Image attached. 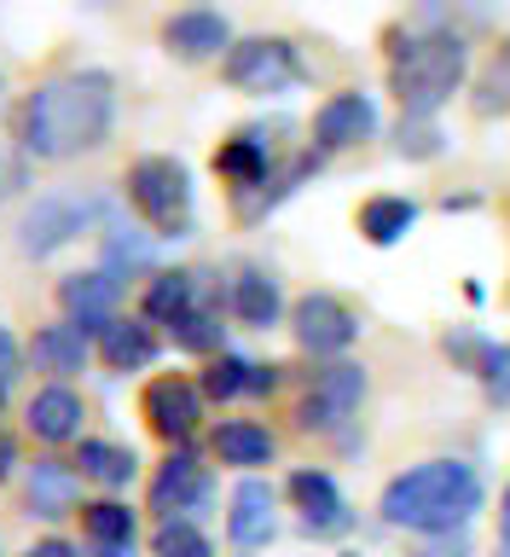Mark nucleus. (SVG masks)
Instances as JSON below:
<instances>
[{
  "label": "nucleus",
  "instance_id": "f257e3e1",
  "mask_svg": "<svg viewBox=\"0 0 510 557\" xmlns=\"http://www.w3.org/2000/svg\"><path fill=\"white\" fill-rule=\"evenodd\" d=\"M116 122V82L104 70H64L47 76L17 111V139L41 163H64V157L99 151Z\"/></svg>",
  "mask_w": 510,
  "mask_h": 557
},
{
  "label": "nucleus",
  "instance_id": "f03ea898",
  "mask_svg": "<svg viewBox=\"0 0 510 557\" xmlns=\"http://www.w3.org/2000/svg\"><path fill=\"white\" fill-rule=\"evenodd\" d=\"M482 499H487V487L476 476V465H464V459H424V465L389 476L377 511H383L389 529L441 540V534H464L470 522H476Z\"/></svg>",
  "mask_w": 510,
  "mask_h": 557
},
{
  "label": "nucleus",
  "instance_id": "7ed1b4c3",
  "mask_svg": "<svg viewBox=\"0 0 510 557\" xmlns=\"http://www.w3.org/2000/svg\"><path fill=\"white\" fill-rule=\"evenodd\" d=\"M470 76V41L452 29H407L389 47V94L400 116H435Z\"/></svg>",
  "mask_w": 510,
  "mask_h": 557
},
{
  "label": "nucleus",
  "instance_id": "20e7f679",
  "mask_svg": "<svg viewBox=\"0 0 510 557\" xmlns=\"http://www.w3.org/2000/svg\"><path fill=\"white\" fill-rule=\"evenodd\" d=\"M122 186H128V203L146 215V226L157 238L191 233V174L181 157H134Z\"/></svg>",
  "mask_w": 510,
  "mask_h": 557
},
{
  "label": "nucleus",
  "instance_id": "39448f33",
  "mask_svg": "<svg viewBox=\"0 0 510 557\" xmlns=\"http://www.w3.org/2000/svg\"><path fill=\"white\" fill-rule=\"evenodd\" d=\"M221 76L233 82L238 94L278 99V94H290V87L308 82V64H302V52H296L285 35H250V41H233Z\"/></svg>",
  "mask_w": 510,
  "mask_h": 557
},
{
  "label": "nucleus",
  "instance_id": "423d86ee",
  "mask_svg": "<svg viewBox=\"0 0 510 557\" xmlns=\"http://www.w3.org/2000/svg\"><path fill=\"white\" fill-rule=\"evenodd\" d=\"M104 221V203L87 198V191H47V198H35L24 209V221H17V250L24 256H52L64 250L70 238H82L87 226Z\"/></svg>",
  "mask_w": 510,
  "mask_h": 557
},
{
  "label": "nucleus",
  "instance_id": "0eeeda50",
  "mask_svg": "<svg viewBox=\"0 0 510 557\" xmlns=\"http://www.w3.org/2000/svg\"><path fill=\"white\" fill-rule=\"evenodd\" d=\"M290 331L313 360H337L343 348H354V337H360V313L331 290H308V296H296V308H290Z\"/></svg>",
  "mask_w": 510,
  "mask_h": 557
},
{
  "label": "nucleus",
  "instance_id": "6e6552de",
  "mask_svg": "<svg viewBox=\"0 0 510 557\" xmlns=\"http://www.w3.org/2000/svg\"><path fill=\"white\" fill-rule=\"evenodd\" d=\"M360 400H365V366L331 360V366H320V372L308 377V395H302V407H296V424L302 430H337V424H348V418L360 412Z\"/></svg>",
  "mask_w": 510,
  "mask_h": 557
},
{
  "label": "nucleus",
  "instance_id": "1a4fd4ad",
  "mask_svg": "<svg viewBox=\"0 0 510 557\" xmlns=\"http://www.w3.org/2000/svg\"><path fill=\"white\" fill-rule=\"evenodd\" d=\"M139 412H146L151 435H163L169 447H186L191 435L203 424V389L181 372H163L146 383V395H139Z\"/></svg>",
  "mask_w": 510,
  "mask_h": 557
},
{
  "label": "nucleus",
  "instance_id": "9d476101",
  "mask_svg": "<svg viewBox=\"0 0 510 557\" xmlns=\"http://www.w3.org/2000/svg\"><path fill=\"white\" fill-rule=\"evenodd\" d=\"M215 482H209V465L191 447H174L163 470L151 476V511L163 522H191V511H203Z\"/></svg>",
  "mask_w": 510,
  "mask_h": 557
},
{
  "label": "nucleus",
  "instance_id": "9b49d317",
  "mask_svg": "<svg viewBox=\"0 0 510 557\" xmlns=\"http://www.w3.org/2000/svg\"><path fill=\"white\" fill-rule=\"evenodd\" d=\"M290 499H296V511H302V534H313V540H337V534L354 529V505L343 499L337 476L320 470V465L296 470V476H290Z\"/></svg>",
  "mask_w": 510,
  "mask_h": 557
},
{
  "label": "nucleus",
  "instance_id": "f8f14e48",
  "mask_svg": "<svg viewBox=\"0 0 510 557\" xmlns=\"http://www.w3.org/2000/svg\"><path fill=\"white\" fill-rule=\"evenodd\" d=\"M59 308H64V320L76 325V331H87V337H104L116 320H122V285L104 268H94V273H64L59 278Z\"/></svg>",
  "mask_w": 510,
  "mask_h": 557
},
{
  "label": "nucleus",
  "instance_id": "ddd939ff",
  "mask_svg": "<svg viewBox=\"0 0 510 557\" xmlns=\"http://www.w3.org/2000/svg\"><path fill=\"white\" fill-rule=\"evenodd\" d=\"M377 134V99L348 87V94H331L313 116V151H348V146H365Z\"/></svg>",
  "mask_w": 510,
  "mask_h": 557
},
{
  "label": "nucleus",
  "instance_id": "4468645a",
  "mask_svg": "<svg viewBox=\"0 0 510 557\" xmlns=\"http://www.w3.org/2000/svg\"><path fill=\"white\" fill-rule=\"evenodd\" d=\"M163 47L186 64H209V59H221V52H233V24H226V12L186 7V12L163 17Z\"/></svg>",
  "mask_w": 510,
  "mask_h": 557
},
{
  "label": "nucleus",
  "instance_id": "2eb2a0df",
  "mask_svg": "<svg viewBox=\"0 0 510 557\" xmlns=\"http://www.w3.org/2000/svg\"><path fill=\"white\" fill-rule=\"evenodd\" d=\"M226 534H233V546H244V552L268 546L278 534V494H273L268 476H244L233 487V499H226Z\"/></svg>",
  "mask_w": 510,
  "mask_h": 557
},
{
  "label": "nucleus",
  "instance_id": "dca6fc26",
  "mask_svg": "<svg viewBox=\"0 0 510 557\" xmlns=\"http://www.w3.org/2000/svg\"><path fill=\"white\" fill-rule=\"evenodd\" d=\"M215 174L226 186L238 191V198H250V191H261L273 181V146H268V128H238L233 139H221L215 151Z\"/></svg>",
  "mask_w": 510,
  "mask_h": 557
},
{
  "label": "nucleus",
  "instance_id": "f3484780",
  "mask_svg": "<svg viewBox=\"0 0 510 557\" xmlns=\"http://www.w3.org/2000/svg\"><path fill=\"white\" fill-rule=\"evenodd\" d=\"M24 505H29V517H41V522H59L70 511H82V470L70 459H35L29 476H24Z\"/></svg>",
  "mask_w": 510,
  "mask_h": 557
},
{
  "label": "nucleus",
  "instance_id": "a211bd4d",
  "mask_svg": "<svg viewBox=\"0 0 510 557\" xmlns=\"http://www.w3.org/2000/svg\"><path fill=\"white\" fill-rule=\"evenodd\" d=\"M82 395L70 389V383H47V389H35L29 395V407H24V424L35 442H47V447H64V442H76L82 435Z\"/></svg>",
  "mask_w": 510,
  "mask_h": 557
},
{
  "label": "nucleus",
  "instance_id": "6ab92c4d",
  "mask_svg": "<svg viewBox=\"0 0 510 557\" xmlns=\"http://www.w3.org/2000/svg\"><path fill=\"white\" fill-rule=\"evenodd\" d=\"M226 313L250 331H268L285 313V290H278V278L268 268H238L233 285H226Z\"/></svg>",
  "mask_w": 510,
  "mask_h": 557
},
{
  "label": "nucleus",
  "instance_id": "aec40b11",
  "mask_svg": "<svg viewBox=\"0 0 510 557\" xmlns=\"http://www.w3.org/2000/svg\"><path fill=\"white\" fill-rule=\"evenodd\" d=\"M209 447H215L221 465L244 470V476H256V470L273 465V453H278L273 430L256 424V418H226V424H215V442H209Z\"/></svg>",
  "mask_w": 510,
  "mask_h": 557
},
{
  "label": "nucleus",
  "instance_id": "412c9836",
  "mask_svg": "<svg viewBox=\"0 0 510 557\" xmlns=\"http://www.w3.org/2000/svg\"><path fill=\"white\" fill-rule=\"evenodd\" d=\"M87 355H94V343H87V331H76L70 320L41 325V331H35V343H29L35 372H47V377H70V372H82Z\"/></svg>",
  "mask_w": 510,
  "mask_h": 557
},
{
  "label": "nucleus",
  "instance_id": "4be33fe9",
  "mask_svg": "<svg viewBox=\"0 0 510 557\" xmlns=\"http://www.w3.org/2000/svg\"><path fill=\"white\" fill-rule=\"evenodd\" d=\"M198 278H203V273H191V268L151 273L146 302H139V320H146V325H174L186 308H198Z\"/></svg>",
  "mask_w": 510,
  "mask_h": 557
},
{
  "label": "nucleus",
  "instance_id": "5701e85b",
  "mask_svg": "<svg viewBox=\"0 0 510 557\" xmlns=\"http://www.w3.org/2000/svg\"><path fill=\"white\" fill-rule=\"evenodd\" d=\"M70 465L82 470V482H99V487H111V494H122V487L134 482V470H139L134 447H122V442H99V435H87Z\"/></svg>",
  "mask_w": 510,
  "mask_h": 557
},
{
  "label": "nucleus",
  "instance_id": "b1692460",
  "mask_svg": "<svg viewBox=\"0 0 510 557\" xmlns=\"http://www.w3.org/2000/svg\"><path fill=\"white\" fill-rule=\"evenodd\" d=\"M412 226H418V203L400 198V191H377V198L360 203V233H365V244H377V250L400 244Z\"/></svg>",
  "mask_w": 510,
  "mask_h": 557
},
{
  "label": "nucleus",
  "instance_id": "393cba45",
  "mask_svg": "<svg viewBox=\"0 0 510 557\" xmlns=\"http://www.w3.org/2000/svg\"><path fill=\"white\" fill-rule=\"evenodd\" d=\"M82 529H87V540H94V552L128 557L134 534H139V517L122 499H94V505H82Z\"/></svg>",
  "mask_w": 510,
  "mask_h": 557
},
{
  "label": "nucleus",
  "instance_id": "a878e982",
  "mask_svg": "<svg viewBox=\"0 0 510 557\" xmlns=\"http://www.w3.org/2000/svg\"><path fill=\"white\" fill-rule=\"evenodd\" d=\"M99 355L111 372H139V366L157 360V331L146 320H116L111 331L99 337Z\"/></svg>",
  "mask_w": 510,
  "mask_h": 557
},
{
  "label": "nucleus",
  "instance_id": "bb28decb",
  "mask_svg": "<svg viewBox=\"0 0 510 557\" xmlns=\"http://www.w3.org/2000/svg\"><path fill=\"white\" fill-rule=\"evenodd\" d=\"M151 256H157V233H134V226H104V261L99 268L116 278H128V273H146L151 268Z\"/></svg>",
  "mask_w": 510,
  "mask_h": 557
},
{
  "label": "nucleus",
  "instance_id": "cd10ccee",
  "mask_svg": "<svg viewBox=\"0 0 510 557\" xmlns=\"http://www.w3.org/2000/svg\"><path fill=\"white\" fill-rule=\"evenodd\" d=\"M169 337H174V348H186V355H226V348H221V337H226L221 308H209V302L186 308L181 320L169 325Z\"/></svg>",
  "mask_w": 510,
  "mask_h": 557
},
{
  "label": "nucleus",
  "instance_id": "c85d7f7f",
  "mask_svg": "<svg viewBox=\"0 0 510 557\" xmlns=\"http://www.w3.org/2000/svg\"><path fill=\"white\" fill-rule=\"evenodd\" d=\"M250 377H256V360H244V355H215L198 389H203L209 400H238V395H250Z\"/></svg>",
  "mask_w": 510,
  "mask_h": 557
},
{
  "label": "nucleus",
  "instance_id": "c756f323",
  "mask_svg": "<svg viewBox=\"0 0 510 557\" xmlns=\"http://www.w3.org/2000/svg\"><path fill=\"white\" fill-rule=\"evenodd\" d=\"M494 348H499V343H494V337H482L476 325H452L447 337H441V355H447L452 366H459V372H476V377L487 372V360H494Z\"/></svg>",
  "mask_w": 510,
  "mask_h": 557
},
{
  "label": "nucleus",
  "instance_id": "7c9ffc66",
  "mask_svg": "<svg viewBox=\"0 0 510 557\" xmlns=\"http://www.w3.org/2000/svg\"><path fill=\"white\" fill-rule=\"evenodd\" d=\"M395 151H400V157H412V163H430V157H441V151H447V134L435 128V116H400Z\"/></svg>",
  "mask_w": 510,
  "mask_h": 557
},
{
  "label": "nucleus",
  "instance_id": "2f4dec72",
  "mask_svg": "<svg viewBox=\"0 0 510 557\" xmlns=\"http://www.w3.org/2000/svg\"><path fill=\"white\" fill-rule=\"evenodd\" d=\"M151 557H215V546H209V534L198 522H157Z\"/></svg>",
  "mask_w": 510,
  "mask_h": 557
},
{
  "label": "nucleus",
  "instance_id": "473e14b6",
  "mask_svg": "<svg viewBox=\"0 0 510 557\" xmlns=\"http://www.w3.org/2000/svg\"><path fill=\"white\" fill-rule=\"evenodd\" d=\"M499 104H510V47H499V59L487 64V76H482V87H476V111H482V116H494Z\"/></svg>",
  "mask_w": 510,
  "mask_h": 557
},
{
  "label": "nucleus",
  "instance_id": "72a5a7b5",
  "mask_svg": "<svg viewBox=\"0 0 510 557\" xmlns=\"http://www.w3.org/2000/svg\"><path fill=\"white\" fill-rule=\"evenodd\" d=\"M482 395H487V407L510 412V343H499V348H494V360H487V372H482Z\"/></svg>",
  "mask_w": 510,
  "mask_h": 557
},
{
  "label": "nucleus",
  "instance_id": "f704fd0d",
  "mask_svg": "<svg viewBox=\"0 0 510 557\" xmlns=\"http://www.w3.org/2000/svg\"><path fill=\"white\" fill-rule=\"evenodd\" d=\"M17 366H24V348H17V337H12L7 325H0V383H12Z\"/></svg>",
  "mask_w": 510,
  "mask_h": 557
},
{
  "label": "nucleus",
  "instance_id": "c9c22d12",
  "mask_svg": "<svg viewBox=\"0 0 510 557\" xmlns=\"http://www.w3.org/2000/svg\"><path fill=\"white\" fill-rule=\"evenodd\" d=\"M418 557H470V540L464 534H441V540H424Z\"/></svg>",
  "mask_w": 510,
  "mask_h": 557
},
{
  "label": "nucleus",
  "instance_id": "e433bc0d",
  "mask_svg": "<svg viewBox=\"0 0 510 557\" xmlns=\"http://www.w3.org/2000/svg\"><path fill=\"white\" fill-rule=\"evenodd\" d=\"M24 557H82V552L70 546V540H35V546H29Z\"/></svg>",
  "mask_w": 510,
  "mask_h": 557
},
{
  "label": "nucleus",
  "instance_id": "4c0bfd02",
  "mask_svg": "<svg viewBox=\"0 0 510 557\" xmlns=\"http://www.w3.org/2000/svg\"><path fill=\"white\" fill-rule=\"evenodd\" d=\"M273 383H278V366H256V377H250V395H273Z\"/></svg>",
  "mask_w": 510,
  "mask_h": 557
},
{
  "label": "nucleus",
  "instance_id": "58836bf2",
  "mask_svg": "<svg viewBox=\"0 0 510 557\" xmlns=\"http://www.w3.org/2000/svg\"><path fill=\"white\" fill-rule=\"evenodd\" d=\"M12 465H17V442H12V435H7V430H0V482H7V476H12Z\"/></svg>",
  "mask_w": 510,
  "mask_h": 557
},
{
  "label": "nucleus",
  "instance_id": "ea45409f",
  "mask_svg": "<svg viewBox=\"0 0 510 557\" xmlns=\"http://www.w3.org/2000/svg\"><path fill=\"white\" fill-rule=\"evenodd\" d=\"M499 540H510V487L499 494Z\"/></svg>",
  "mask_w": 510,
  "mask_h": 557
},
{
  "label": "nucleus",
  "instance_id": "a19ab883",
  "mask_svg": "<svg viewBox=\"0 0 510 557\" xmlns=\"http://www.w3.org/2000/svg\"><path fill=\"white\" fill-rule=\"evenodd\" d=\"M7 389H12V383H0V412H7Z\"/></svg>",
  "mask_w": 510,
  "mask_h": 557
},
{
  "label": "nucleus",
  "instance_id": "79ce46f5",
  "mask_svg": "<svg viewBox=\"0 0 510 557\" xmlns=\"http://www.w3.org/2000/svg\"><path fill=\"white\" fill-rule=\"evenodd\" d=\"M494 557H510V540H499V552H494Z\"/></svg>",
  "mask_w": 510,
  "mask_h": 557
},
{
  "label": "nucleus",
  "instance_id": "37998d69",
  "mask_svg": "<svg viewBox=\"0 0 510 557\" xmlns=\"http://www.w3.org/2000/svg\"><path fill=\"white\" fill-rule=\"evenodd\" d=\"M343 557H360V552H343Z\"/></svg>",
  "mask_w": 510,
  "mask_h": 557
}]
</instances>
